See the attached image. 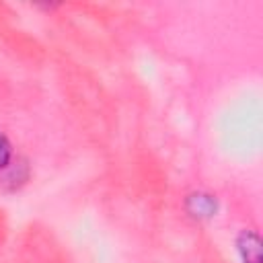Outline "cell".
Listing matches in <instances>:
<instances>
[{
    "label": "cell",
    "mask_w": 263,
    "mask_h": 263,
    "mask_svg": "<svg viewBox=\"0 0 263 263\" xmlns=\"http://www.w3.org/2000/svg\"><path fill=\"white\" fill-rule=\"evenodd\" d=\"M242 263H261V238L253 230H242L236 238Z\"/></svg>",
    "instance_id": "6da1fadb"
},
{
    "label": "cell",
    "mask_w": 263,
    "mask_h": 263,
    "mask_svg": "<svg viewBox=\"0 0 263 263\" xmlns=\"http://www.w3.org/2000/svg\"><path fill=\"white\" fill-rule=\"evenodd\" d=\"M187 210H189V214L195 216V218H210V216L216 214L218 203H216V199H214L212 195L193 193V195H189V199H187Z\"/></svg>",
    "instance_id": "7a4b0ae2"
},
{
    "label": "cell",
    "mask_w": 263,
    "mask_h": 263,
    "mask_svg": "<svg viewBox=\"0 0 263 263\" xmlns=\"http://www.w3.org/2000/svg\"><path fill=\"white\" fill-rule=\"evenodd\" d=\"M10 156H12L10 142H8V140H6V136L0 132V168H4V166L10 162Z\"/></svg>",
    "instance_id": "3957f363"
}]
</instances>
